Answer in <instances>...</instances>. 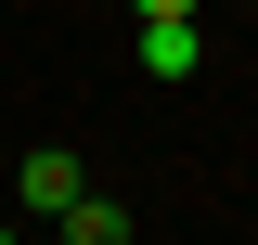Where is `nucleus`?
<instances>
[{
  "instance_id": "obj_1",
  "label": "nucleus",
  "mask_w": 258,
  "mask_h": 245,
  "mask_svg": "<svg viewBox=\"0 0 258 245\" xmlns=\"http://www.w3.org/2000/svg\"><path fill=\"white\" fill-rule=\"evenodd\" d=\"M13 181H26V219H64L78 194H91V168H78L64 142H26V168H13Z\"/></svg>"
},
{
  "instance_id": "obj_2",
  "label": "nucleus",
  "mask_w": 258,
  "mask_h": 245,
  "mask_svg": "<svg viewBox=\"0 0 258 245\" xmlns=\"http://www.w3.org/2000/svg\"><path fill=\"white\" fill-rule=\"evenodd\" d=\"M207 65V26L194 13H142V78H194Z\"/></svg>"
},
{
  "instance_id": "obj_3",
  "label": "nucleus",
  "mask_w": 258,
  "mask_h": 245,
  "mask_svg": "<svg viewBox=\"0 0 258 245\" xmlns=\"http://www.w3.org/2000/svg\"><path fill=\"white\" fill-rule=\"evenodd\" d=\"M64 245H129V207L116 194H78V207H64Z\"/></svg>"
},
{
  "instance_id": "obj_4",
  "label": "nucleus",
  "mask_w": 258,
  "mask_h": 245,
  "mask_svg": "<svg viewBox=\"0 0 258 245\" xmlns=\"http://www.w3.org/2000/svg\"><path fill=\"white\" fill-rule=\"evenodd\" d=\"M129 13H194V0H129Z\"/></svg>"
},
{
  "instance_id": "obj_5",
  "label": "nucleus",
  "mask_w": 258,
  "mask_h": 245,
  "mask_svg": "<svg viewBox=\"0 0 258 245\" xmlns=\"http://www.w3.org/2000/svg\"><path fill=\"white\" fill-rule=\"evenodd\" d=\"M0 245H26V232H13V219H0Z\"/></svg>"
},
{
  "instance_id": "obj_6",
  "label": "nucleus",
  "mask_w": 258,
  "mask_h": 245,
  "mask_svg": "<svg viewBox=\"0 0 258 245\" xmlns=\"http://www.w3.org/2000/svg\"><path fill=\"white\" fill-rule=\"evenodd\" d=\"M245 13H258V0H245Z\"/></svg>"
}]
</instances>
